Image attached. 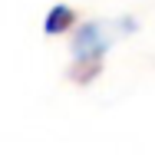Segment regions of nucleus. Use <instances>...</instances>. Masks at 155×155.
I'll return each mask as SVG.
<instances>
[{
  "label": "nucleus",
  "mask_w": 155,
  "mask_h": 155,
  "mask_svg": "<svg viewBox=\"0 0 155 155\" xmlns=\"http://www.w3.org/2000/svg\"><path fill=\"white\" fill-rule=\"evenodd\" d=\"M73 20H76V13H73L69 7H63V3H60V7H53V10L46 13V33H63Z\"/></svg>",
  "instance_id": "f257e3e1"
}]
</instances>
